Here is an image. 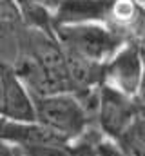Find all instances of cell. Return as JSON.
I'll return each mask as SVG.
<instances>
[{
    "instance_id": "cell-5",
    "label": "cell",
    "mask_w": 145,
    "mask_h": 156,
    "mask_svg": "<svg viewBox=\"0 0 145 156\" xmlns=\"http://www.w3.org/2000/svg\"><path fill=\"white\" fill-rule=\"evenodd\" d=\"M143 80L142 55L136 45L122 47L105 64V83L120 89L122 93L134 96Z\"/></svg>"
},
{
    "instance_id": "cell-3",
    "label": "cell",
    "mask_w": 145,
    "mask_h": 156,
    "mask_svg": "<svg viewBox=\"0 0 145 156\" xmlns=\"http://www.w3.org/2000/svg\"><path fill=\"white\" fill-rule=\"evenodd\" d=\"M138 116L140 109L133 102V96L122 93L120 89L109 83L102 85L96 122L104 134H107L112 140H120Z\"/></svg>"
},
{
    "instance_id": "cell-7",
    "label": "cell",
    "mask_w": 145,
    "mask_h": 156,
    "mask_svg": "<svg viewBox=\"0 0 145 156\" xmlns=\"http://www.w3.org/2000/svg\"><path fill=\"white\" fill-rule=\"evenodd\" d=\"M112 9V0H62L55 9V26L87 24L105 20Z\"/></svg>"
},
{
    "instance_id": "cell-8",
    "label": "cell",
    "mask_w": 145,
    "mask_h": 156,
    "mask_svg": "<svg viewBox=\"0 0 145 156\" xmlns=\"http://www.w3.org/2000/svg\"><path fill=\"white\" fill-rule=\"evenodd\" d=\"M127 156H145V116H140L118 140Z\"/></svg>"
},
{
    "instance_id": "cell-2",
    "label": "cell",
    "mask_w": 145,
    "mask_h": 156,
    "mask_svg": "<svg viewBox=\"0 0 145 156\" xmlns=\"http://www.w3.org/2000/svg\"><path fill=\"white\" fill-rule=\"evenodd\" d=\"M35 105L36 120L55 129L67 140H78L89 127L91 116L76 93L35 96Z\"/></svg>"
},
{
    "instance_id": "cell-9",
    "label": "cell",
    "mask_w": 145,
    "mask_h": 156,
    "mask_svg": "<svg viewBox=\"0 0 145 156\" xmlns=\"http://www.w3.org/2000/svg\"><path fill=\"white\" fill-rule=\"evenodd\" d=\"M36 2H40V4H44L45 7H49L51 11H55V9L58 7V4H60L62 0H36Z\"/></svg>"
},
{
    "instance_id": "cell-1",
    "label": "cell",
    "mask_w": 145,
    "mask_h": 156,
    "mask_svg": "<svg viewBox=\"0 0 145 156\" xmlns=\"http://www.w3.org/2000/svg\"><path fill=\"white\" fill-rule=\"evenodd\" d=\"M55 31L56 38L62 42L67 53L102 64H107L122 49L123 42V38L116 31L107 29L96 22L56 26Z\"/></svg>"
},
{
    "instance_id": "cell-6",
    "label": "cell",
    "mask_w": 145,
    "mask_h": 156,
    "mask_svg": "<svg viewBox=\"0 0 145 156\" xmlns=\"http://www.w3.org/2000/svg\"><path fill=\"white\" fill-rule=\"evenodd\" d=\"M2 140L5 144L15 145L16 151H26L33 147H44V145H60L69 144L65 136L56 133L55 129L36 122H13L4 120L2 122Z\"/></svg>"
},
{
    "instance_id": "cell-4",
    "label": "cell",
    "mask_w": 145,
    "mask_h": 156,
    "mask_svg": "<svg viewBox=\"0 0 145 156\" xmlns=\"http://www.w3.org/2000/svg\"><path fill=\"white\" fill-rule=\"evenodd\" d=\"M2 115L4 120L13 122H36L35 96L29 87L22 82L15 67L7 62L2 66Z\"/></svg>"
}]
</instances>
